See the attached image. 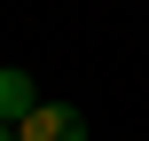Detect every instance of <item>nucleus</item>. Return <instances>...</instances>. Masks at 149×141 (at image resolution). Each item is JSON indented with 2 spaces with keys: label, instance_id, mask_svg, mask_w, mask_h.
Here are the masks:
<instances>
[{
  "label": "nucleus",
  "instance_id": "obj_1",
  "mask_svg": "<svg viewBox=\"0 0 149 141\" xmlns=\"http://www.w3.org/2000/svg\"><path fill=\"white\" fill-rule=\"evenodd\" d=\"M16 141H86V110H71V102H39V110L16 126Z\"/></svg>",
  "mask_w": 149,
  "mask_h": 141
},
{
  "label": "nucleus",
  "instance_id": "obj_2",
  "mask_svg": "<svg viewBox=\"0 0 149 141\" xmlns=\"http://www.w3.org/2000/svg\"><path fill=\"white\" fill-rule=\"evenodd\" d=\"M39 110V94H31V78L24 71H0V126H24Z\"/></svg>",
  "mask_w": 149,
  "mask_h": 141
},
{
  "label": "nucleus",
  "instance_id": "obj_3",
  "mask_svg": "<svg viewBox=\"0 0 149 141\" xmlns=\"http://www.w3.org/2000/svg\"><path fill=\"white\" fill-rule=\"evenodd\" d=\"M0 141H16V126H0Z\"/></svg>",
  "mask_w": 149,
  "mask_h": 141
}]
</instances>
